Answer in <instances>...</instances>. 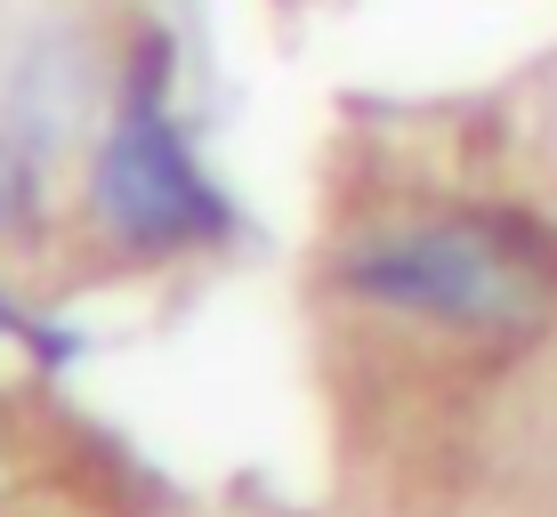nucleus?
Returning a JSON list of instances; mask_svg holds the SVG:
<instances>
[{
  "mask_svg": "<svg viewBox=\"0 0 557 517\" xmlns=\"http://www.w3.org/2000/svg\"><path fill=\"white\" fill-rule=\"evenodd\" d=\"M0 210H9V146H0Z\"/></svg>",
  "mask_w": 557,
  "mask_h": 517,
  "instance_id": "3",
  "label": "nucleus"
},
{
  "mask_svg": "<svg viewBox=\"0 0 557 517\" xmlns=\"http://www.w3.org/2000/svg\"><path fill=\"white\" fill-rule=\"evenodd\" d=\"M89 219L129 251H178V243H202L226 226L219 186L186 155V130L170 122L153 82L122 89L98 155H89Z\"/></svg>",
  "mask_w": 557,
  "mask_h": 517,
  "instance_id": "2",
  "label": "nucleus"
},
{
  "mask_svg": "<svg viewBox=\"0 0 557 517\" xmlns=\"http://www.w3.org/2000/svg\"><path fill=\"white\" fill-rule=\"evenodd\" d=\"M339 275L453 332H533L557 308V235L517 210H436L372 226Z\"/></svg>",
  "mask_w": 557,
  "mask_h": 517,
  "instance_id": "1",
  "label": "nucleus"
}]
</instances>
